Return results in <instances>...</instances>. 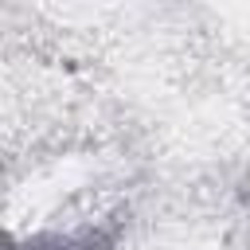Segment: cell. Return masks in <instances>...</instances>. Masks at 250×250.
<instances>
[{
	"label": "cell",
	"mask_w": 250,
	"mask_h": 250,
	"mask_svg": "<svg viewBox=\"0 0 250 250\" xmlns=\"http://www.w3.org/2000/svg\"><path fill=\"white\" fill-rule=\"evenodd\" d=\"M35 250H113V246L98 234H74V238H47Z\"/></svg>",
	"instance_id": "obj_1"
}]
</instances>
